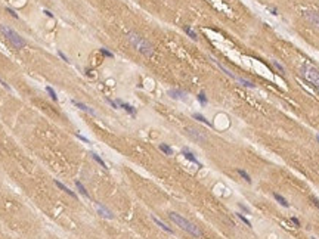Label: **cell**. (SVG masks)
Segmentation results:
<instances>
[{
	"instance_id": "484cf974",
	"label": "cell",
	"mask_w": 319,
	"mask_h": 239,
	"mask_svg": "<svg viewBox=\"0 0 319 239\" xmlns=\"http://www.w3.org/2000/svg\"><path fill=\"white\" fill-rule=\"evenodd\" d=\"M101 53H102L103 56H106V58H111V59L114 58V53H112V52H109V50H108L106 47H102V49H101Z\"/></svg>"
},
{
	"instance_id": "ba28073f",
	"label": "cell",
	"mask_w": 319,
	"mask_h": 239,
	"mask_svg": "<svg viewBox=\"0 0 319 239\" xmlns=\"http://www.w3.org/2000/svg\"><path fill=\"white\" fill-rule=\"evenodd\" d=\"M115 102H117V105H118V108H123L127 114H130L132 117H136V108H135V106H132L130 103H127V102H123L121 99H117Z\"/></svg>"
},
{
	"instance_id": "30bf717a",
	"label": "cell",
	"mask_w": 319,
	"mask_h": 239,
	"mask_svg": "<svg viewBox=\"0 0 319 239\" xmlns=\"http://www.w3.org/2000/svg\"><path fill=\"white\" fill-rule=\"evenodd\" d=\"M96 208H98V214L101 217H105V218H114V216H112V213L106 208V207H103L102 204H99V202H96Z\"/></svg>"
},
{
	"instance_id": "83f0119b",
	"label": "cell",
	"mask_w": 319,
	"mask_h": 239,
	"mask_svg": "<svg viewBox=\"0 0 319 239\" xmlns=\"http://www.w3.org/2000/svg\"><path fill=\"white\" fill-rule=\"evenodd\" d=\"M272 64H274V67H275L276 69H278L279 72H282V74L285 72V68L282 67V65H281V64H279V62H278V61H272Z\"/></svg>"
},
{
	"instance_id": "d590c367",
	"label": "cell",
	"mask_w": 319,
	"mask_h": 239,
	"mask_svg": "<svg viewBox=\"0 0 319 239\" xmlns=\"http://www.w3.org/2000/svg\"><path fill=\"white\" fill-rule=\"evenodd\" d=\"M43 13H46V15H47L49 18H52V16H53V13H52L50 11H47V9H45V11H43Z\"/></svg>"
},
{
	"instance_id": "9a60e30c",
	"label": "cell",
	"mask_w": 319,
	"mask_h": 239,
	"mask_svg": "<svg viewBox=\"0 0 319 239\" xmlns=\"http://www.w3.org/2000/svg\"><path fill=\"white\" fill-rule=\"evenodd\" d=\"M274 198H275V201L278 202L279 205H282V207H285V208H288L290 207V204H288V201L285 199L282 195H279V194H274Z\"/></svg>"
},
{
	"instance_id": "ac0fdd59",
	"label": "cell",
	"mask_w": 319,
	"mask_h": 239,
	"mask_svg": "<svg viewBox=\"0 0 319 239\" xmlns=\"http://www.w3.org/2000/svg\"><path fill=\"white\" fill-rule=\"evenodd\" d=\"M160 151L164 154V155H173V149L169 146V145H166V143H160Z\"/></svg>"
},
{
	"instance_id": "e0dca14e",
	"label": "cell",
	"mask_w": 319,
	"mask_h": 239,
	"mask_svg": "<svg viewBox=\"0 0 319 239\" xmlns=\"http://www.w3.org/2000/svg\"><path fill=\"white\" fill-rule=\"evenodd\" d=\"M183 31H185L186 34L189 35V37H191L192 40H194V41H196V40H198V35H196V33H195V31L192 30V28H191V27L185 25V27H183Z\"/></svg>"
},
{
	"instance_id": "d6a6232c",
	"label": "cell",
	"mask_w": 319,
	"mask_h": 239,
	"mask_svg": "<svg viewBox=\"0 0 319 239\" xmlns=\"http://www.w3.org/2000/svg\"><path fill=\"white\" fill-rule=\"evenodd\" d=\"M291 221L296 224V227H300V220H298L297 217H291Z\"/></svg>"
},
{
	"instance_id": "8d00e7d4",
	"label": "cell",
	"mask_w": 319,
	"mask_h": 239,
	"mask_svg": "<svg viewBox=\"0 0 319 239\" xmlns=\"http://www.w3.org/2000/svg\"><path fill=\"white\" fill-rule=\"evenodd\" d=\"M269 11L272 12V13H274V15H278V13H276V9H269Z\"/></svg>"
},
{
	"instance_id": "4dcf8cb0",
	"label": "cell",
	"mask_w": 319,
	"mask_h": 239,
	"mask_svg": "<svg viewBox=\"0 0 319 239\" xmlns=\"http://www.w3.org/2000/svg\"><path fill=\"white\" fill-rule=\"evenodd\" d=\"M6 12H8V13H11L12 16H13V18H16V19L19 18V16H18V13H16L15 11H13V9H11V8H6Z\"/></svg>"
},
{
	"instance_id": "d6986e66",
	"label": "cell",
	"mask_w": 319,
	"mask_h": 239,
	"mask_svg": "<svg viewBox=\"0 0 319 239\" xmlns=\"http://www.w3.org/2000/svg\"><path fill=\"white\" fill-rule=\"evenodd\" d=\"M76 186H77V189L80 191V194L83 195V196H86V198H90V195H89V192L86 191V188L83 186V183L79 182V180H76Z\"/></svg>"
},
{
	"instance_id": "5bb4252c",
	"label": "cell",
	"mask_w": 319,
	"mask_h": 239,
	"mask_svg": "<svg viewBox=\"0 0 319 239\" xmlns=\"http://www.w3.org/2000/svg\"><path fill=\"white\" fill-rule=\"evenodd\" d=\"M192 118L194 120H196V121H200V123H203V124H205V125H208V127H213V124L205 118L204 115L203 114H200V112H195V114H192Z\"/></svg>"
},
{
	"instance_id": "3957f363",
	"label": "cell",
	"mask_w": 319,
	"mask_h": 239,
	"mask_svg": "<svg viewBox=\"0 0 319 239\" xmlns=\"http://www.w3.org/2000/svg\"><path fill=\"white\" fill-rule=\"evenodd\" d=\"M300 75L306 81H309L310 84H313L315 87H319V69L315 68L313 65L303 64L301 68H300Z\"/></svg>"
},
{
	"instance_id": "8992f818",
	"label": "cell",
	"mask_w": 319,
	"mask_h": 239,
	"mask_svg": "<svg viewBox=\"0 0 319 239\" xmlns=\"http://www.w3.org/2000/svg\"><path fill=\"white\" fill-rule=\"evenodd\" d=\"M303 16L307 19L309 22L312 24L315 28L319 30V12L316 11H304L303 12Z\"/></svg>"
},
{
	"instance_id": "4316f807",
	"label": "cell",
	"mask_w": 319,
	"mask_h": 239,
	"mask_svg": "<svg viewBox=\"0 0 319 239\" xmlns=\"http://www.w3.org/2000/svg\"><path fill=\"white\" fill-rule=\"evenodd\" d=\"M58 55H59V58H61L64 62H67V64H69V62H71V59H69V58L67 56V55H65L62 50H58Z\"/></svg>"
},
{
	"instance_id": "9c48e42d",
	"label": "cell",
	"mask_w": 319,
	"mask_h": 239,
	"mask_svg": "<svg viewBox=\"0 0 319 239\" xmlns=\"http://www.w3.org/2000/svg\"><path fill=\"white\" fill-rule=\"evenodd\" d=\"M182 155H183V157H185L186 159H188V161H191V162L196 164V165H198V168H201V167H203V164H201L198 159L195 158L194 152H191V151H189L188 148H183V149H182Z\"/></svg>"
},
{
	"instance_id": "f1b7e54d",
	"label": "cell",
	"mask_w": 319,
	"mask_h": 239,
	"mask_svg": "<svg viewBox=\"0 0 319 239\" xmlns=\"http://www.w3.org/2000/svg\"><path fill=\"white\" fill-rule=\"evenodd\" d=\"M238 205H239V208H241V210H242V211H244L245 214H250V208H248L247 205H244V204H242V202H239Z\"/></svg>"
},
{
	"instance_id": "277c9868",
	"label": "cell",
	"mask_w": 319,
	"mask_h": 239,
	"mask_svg": "<svg viewBox=\"0 0 319 239\" xmlns=\"http://www.w3.org/2000/svg\"><path fill=\"white\" fill-rule=\"evenodd\" d=\"M0 33L5 35L9 41H11L12 45L15 46L16 49H22V47H25V40H24L21 35L18 34L16 31H13L12 28H9V27H5V25H0Z\"/></svg>"
},
{
	"instance_id": "d4e9b609",
	"label": "cell",
	"mask_w": 319,
	"mask_h": 239,
	"mask_svg": "<svg viewBox=\"0 0 319 239\" xmlns=\"http://www.w3.org/2000/svg\"><path fill=\"white\" fill-rule=\"evenodd\" d=\"M237 217H238V218L241 220V221H242V223H245L247 226H250V227H251V221H250V220H248V218H247L245 216H244V214H241V213H237Z\"/></svg>"
},
{
	"instance_id": "7a4b0ae2",
	"label": "cell",
	"mask_w": 319,
	"mask_h": 239,
	"mask_svg": "<svg viewBox=\"0 0 319 239\" xmlns=\"http://www.w3.org/2000/svg\"><path fill=\"white\" fill-rule=\"evenodd\" d=\"M169 218H170L176 226H179L182 230L191 233L192 236H195V238H203V230L198 227V226H195L194 223H191L189 220H186L185 217H182L180 214H177V213H169Z\"/></svg>"
},
{
	"instance_id": "8fae6325",
	"label": "cell",
	"mask_w": 319,
	"mask_h": 239,
	"mask_svg": "<svg viewBox=\"0 0 319 239\" xmlns=\"http://www.w3.org/2000/svg\"><path fill=\"white\" fill-rule=\"evenodd\" d=\"M211 61H213V62H214V64H216L217 67H219V68L222 69V71H223V72H225V74H226V75H228V77H230V78H237V75H235V74H233V72H232V71H229L228 68H226V67H225V65H222V64H220V62H219V61H217V59H214V58H211Z\"/></svg>"
},
{
	"instance_id": "52a82bcc",
	"label": "cell",
	"mask_w": 319,
	"mask_h": 239,
	"mask_svg": "<svg viewBox=\"0 0 319 239\" xmlns=\"http://www.w3.org/2000/svg\"><path fill=\"white\" fill-rule=\"evenodd\" d=\"M169 96L171 99H176V101H183V102L188 101V93L183 90H179V89H170L169 90Z\"/></svg>"
},
{
	"instance_id": "74e56055",
	"label": "cell",
	"mask_w": 319,
	"mask_h": 239,
	"mask_svg": "<svg viewBox=\"0 0 319 239\" xmlns=\"http://www.w3.org/2000/svg\"><path fill=\"white\" fill-rule=\"evenodd\" d=\"M316 140H318V143H319V134H316Z\"/></svg>"
},
{
	"instance_id": "cb8c5ba5",
	"label": "cell",
	"mask_w": 319,
	"mask_h": 239,
	"mask_svg": "<svg viewBox=\"0 0 319 239\" xmlns=\"http://www.w3.org/2000/svg\"><path fill=\"white\" fill-rule=\"evenodd\" d=\"M46 91L49 93V96L52 98V101H55V102H58V95H56V91L53 90V89H52L50 86H47V87H46Z\"/></svg>"
},
{
	"instance_id": "6da1fadb",
	"label": "cell",
	"mask_w": 319,
	"mask_h": 239,
	"mask_svg": "<svg viewBox=\"0 0 319 239\" xmlns=\"http://www.w3.org/2000/svg\"><path fill=\"white\" fill-rule=\"evenodd\" d=\"M126 37H127L129 43L133 46L137 52H140L142 55H145V56H148V58H151L154 55V47H152V45L149 43L146 38H143L142 35H139L135 31H129L126 34Z\"/></svg>"
},
{
	"instance_id": "7c38bea8",
	"label": "cell",
	"mask_w": 319,
	"mask_h": 239,
	"mask_svg": "<svg viewBox=\"0 0 319 239\" xmlns=\"http://www.w3.org/2000/svg\"><path fill=\"white\" fill-rule=\"evenodd\" d=\"M55 184H56V186H58V188H59V189H61V191H64L65 194H68L69 196H71V198H74V199H77V195L74 194V192H72V191H71L69 188H67V186H65L64 183H61V182H59V180H55Z\"/></svg>"
},
{
	"instance_id": "44dd1931",
	"label": "cell",
	"mask_w": 319,
	"mask_h": 239,
	"mask_svg": "<svg viewBox=\"0 0 319 239\" xmlns=\"http://www.w3.org/2000/svg\"><path fill=\"white\" fill-rule=\"evenodd\" d=\"M90 155H92V158L95 159V161H96V162H98V164H99L101 167H103V168H108V167H106V164H105V161H103V159L101 158V157H99L98 154H96V152H92Z\"/></svg>"
},
{
	"instance_id": "603a6c76",
	"label": "cell",
	"mask_w": 319,
	"mask_h": 239,
	"mask_svg": "<svg viewBox=\"0 0 319 239\" xmlns=\"http://www.w3.org/2000/svg\"><path fill=\"white\" fill-rule=\"evenodd\" d=\"M196 99H198V102L201 103L203 106H205L207 102H208V99H207V96H205L204 91H200V93H198V96H196Z\"/></svg>"
},
{
	"instance_id": "4fadbf2b",
	"label": "cell",
	"mask_w": 319,
	"mask_h": 239,
	"mask_svg": "<svg viewBox=\"0 0 319 239\" xmlns=\"http://www.w3.org/2000/svg\"><path fill=\"white\" fill-rule=\"evenodd\" d=\"M72 103H74V105H76L77 108H80L81 111H84V112H87V114H92V115H95V114H96V112H95V111H93L92 108H89L87 105H84V103H83V102H79V101H72Z\"/></svg>"
},
{
	"instance_id": "f546056e",
	"label": "cell",
	"mask_w": 319,
	"mask_h": 239,
	"mask_svg": "<svg viewBox=\"0 0 319 239\" xmlns=\"http://www.w3.org/2000/svg\"><path fill=\"white\" fill-rule=\"evenodd\" d=\"M106 102L109 103V105H111V106H112L114 109H118V105H117V102H115V101H112V99H109V98H106Z\"/></svg>"
},
{
	"instance_id": "5b68a950",
	"label": "cell",
	"mask_w": 319,
	"mask_h": 239,
	"mask_svg": "<svg viewBox=\"0 0 319 239\" xmlns=\"http://www.w3.org/2000/svg\"><path fill=\"white\" fill-rule=\"evenodd\" d=\"M185 133L188 134V137H191L194 142H196V143H205L207 142V134H205L203 130H200V128H194V127H188L186 130H185Z\"/></svg>"
},
{
	"instance_id": "ffe728a7",
	"label": "cell",
	"mask_w": 319,
	"mask_h": 239,
	"mask_svg": "<svg viewBox=\"0 0 319 239\" xmlns=\"http://www.w3.org/2000/svg\"><path fill=\"white\" fill-rule=\"evenodd\" d=\"M152 220H154V221H155V224H158L160 227L163 229V230H166V232H167V233H173V230H171V229L169 227V226H166V224H164V223H163V221H161V220H158V218H157V217H152Z\"/></svg>"
},
{
	"instance_id": "2e32d148",
	"label": "cell",
	"mask_w": 319,
	"mask_h": 239,
	"mask_svg": "<svg viewBox=\"0 0 319 239\" xmlns=\"http://www.w3.org/2000/svg\"><path fill=\"white\" fill-rule=\"evenodd\" d=\"M237 81H238L239 84H242L244 87H250V89H253V87H256V84L253 83V81H250V80H245V78H242V77H238L237 75Z\"/></svg>"
},
{
	"instance_id": "e575fe53",
	"label": "cell",
	"mask_w": 319,
	"mask_h": 239,
	"mask_svg": "<svg viewBox=\"0 0 319 239\" xmlns=\"http://www.w3.org/2000/svg\"><path fill=\"white\" fill-rule=\"evenodd\" d=\"M312 201H313V204H315V205H316V207H318V208H319V199H318V198H315V196H312Z\"/></svg>"
},
{
	"instance_id": "1f68e13d",
	"label": "cell",
	"mask_w": 319,
	"mask_h": 239,
	"mask_svg": "<svg viewBox=\"0 0 319 239\" xmlns=\"http://www.w3.org/2000/svg\"><path fill=\"white\" fill-rule=\"evenodd\" d=\"M76 137H79L80 140H83V142H84V143H90V140H89V139H87V137L81 136V134H80V133H76Z\"/></svg>"
},
{
	"instance_id": "836d02e7",
	"label": "cell",
	"mask_w": 319,
	"mask_h": 239,
	"mask_svg": "<svg viewBox=\"0 0 319 239\" xmlns=\"http://www.w3.org/2000/svg\"><path fill=\"white\" fill-rule=\"evenodd\" d=\"M0 84H2V86H3L5 89H8V90H11V87H9V86H8V84H6V83H5V81H3V80H2V78H0Z\"/></svg>"
},
{
	"instance_id": "7402d4cb",
	"label": "cell",
	"mask_w": 319,
	"mask_h": 239,
	"mask_svg": "<svg viewBox=\"0 0 319 239\" xmlns=\"http://www.w3.org/2000/svg\"><path fill=\"white\" fill-rule=\"evenodd\" d=\"M238 174H239V176H241V177H242V179H244V180H245V182H247V183H250V184H251V182H253V180H251L250 174H248V173H247V171H245V170H242V168H239V170H238Z\"/></svg>"
}]
</instances>
